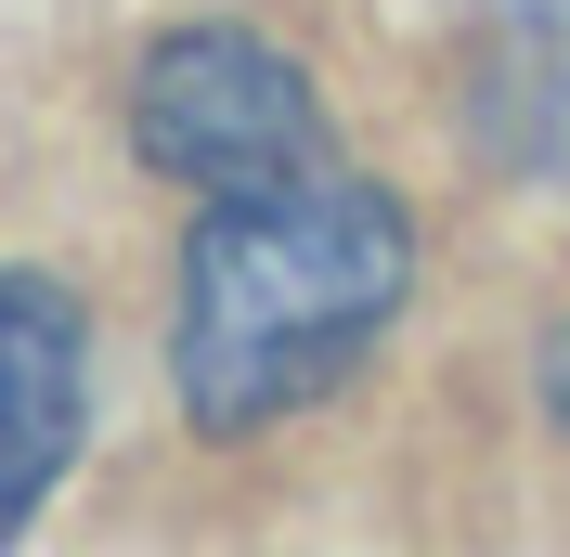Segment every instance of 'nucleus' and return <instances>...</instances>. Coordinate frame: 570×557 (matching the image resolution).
I'll use <instances>...</instances> for the list:
<instances>
[{
  "instance_id": "f03ea898",
  "label": "nucleus",
  "mask_w": 570,
  "mask_h": 557,
  "mask_svg": "<svg viewBox=\"0 0 570 557\" xmlns=\"http://www.w3.org/2000/svg\"><path fill=\"white\" fill-rule=\"evenodd\" d=\"M130 143H142V169L195 182V195H273V182L324 169V105L273 39L181 27L130 78Z\"/></svg>"
},
{
  "instance_id": "7ed1b4c3",
  "label": "nucleus",
  "mask_w": 570,
  "mask_h": 557,
  "mask_svg": "<svg viewBox=\"0 0 570 557\" xmlns=\"http://www.w3.org/2000/svg\"><path fill=\"white\" fill-rule=\"evenodd\" d=\"M78 428H91V338L39 273H0V531L66 480Z\"/></svg>"
},
{
  "instance_id": "f257e3e1",
  "label": "nucleus",
  "mask_w": 570,
  "mask_h": 557,
  "mask_svg": "<svg viewBox=\"0 0 570 557\" xmlns=\"http://www.w3.org/2000/svg\"><path fill=\"white\" fill-rule=\"evenodd\" d=\"M415 285V221L390 182H351L337 156L273 195H208L181 246V312H169V377L208 441L298 416L390 338Z\"/></svg>"
},
{
  "instance_id": "20e7f679",
  "label": "nucleus",
  "mask_w": 570,
  "mask_h": 557,
  "mask_svg": "<svg viewBox=\"0 0 570 557\" xmlns=\"http://www.w3.org/2000/svg\"><path fill=\"white\" fill-rule=\"evenodd\" d=\"M544 416H558V428H570V338H558V350H544Z\"/></svg>"
}]
</instances>
